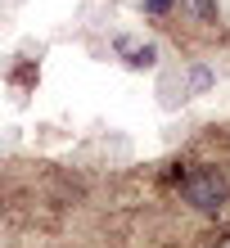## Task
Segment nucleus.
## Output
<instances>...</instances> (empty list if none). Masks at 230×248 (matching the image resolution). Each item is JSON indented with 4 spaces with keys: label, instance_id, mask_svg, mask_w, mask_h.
<instances>
[{
    "label": "nucleus",
    "instance_id": "39448f33",
    "mask_svg": "<svg viewBox=\"0 0 230 248\" xmlns=\"http://www.w3.org/2000/svg\"><path fill=\"white\" fill-rule=\"evenodd\" d=\"M199 5V14H203V18H212V0H194Z\"/></svg>",
    "mask_w": 230,
    "mask_h": 248
},
{
    "label": "nucleus",
    "instance_id": "20e7f679",
    "mask_svg": "<svg viewBox=\"0 0 230 248\" xmlns=\"http://www.w3.org/2000/svg\"><path fill=\"white\" fill-rule=\"evenodd\" d=\"M176 5V0H145V14H153V18H163V14Z\"/></svg>",
    "mask_w": 230,
    "mask_h": 248
},
{
    "label": "nucleus",
    "instance_id": "f03ea898",
    "mask_svg": "<svg viewBox=\"0 0 230 248\" xmlns=\"http://www.w3.org/2000/svg\"><path fill=\"white\" fill-rule=\"evenodd\" d=\"M158 63V46H126V68H153Z\"/></svg>",
    "mask_w": 230,
    "mask_h": 248
},
{
    "label": "nucleus",
    "instance_id": "7ed1b4c3",
    "mask_svg": "<svg viewBox=\"0 0 230 248\" xmlns=\"http://www.w3.org/2000/svg\"><path fill=\"white\" fill-rule=\"evenodd\" d=\"M208 86H212V68L194 63V68H190V91H208Z\"/></svg>",
    "mask_w": 230,
    "mask_h": 248
},
{
    "label": "nucleus",
    "instance_id": "f257e3e1",
    "mask_svg": "<svg viewBox=\"0 0 230 248\" xmlns=\"http://www.w3.org/2000/svg\"><path fill=\"white\" fill-rule=\"evenodd\" d=\"M181 185V199L190 203L194 212H221L226 203H230V181L221 176L217 167H194V171H185V176L176 181Z\"/></svg>",
    "mask_w": 230,
    "mask_h": 248
},
{
    "label": "nucleus",
    "instance_id": "423d86ee",
    "mask_svg": "<svg viewBox=\"0 0 230 248\" xmlns=\"http://www.w3.org/2000/svg\"><path fill=\"white\" fill-rule=\"evenodd\" d=\"M217 248H230V239H226V244H217Z\"/></svg>",
    "mask_w": 230,
    "mask_h": 248
}]
</instances>
